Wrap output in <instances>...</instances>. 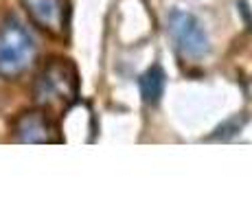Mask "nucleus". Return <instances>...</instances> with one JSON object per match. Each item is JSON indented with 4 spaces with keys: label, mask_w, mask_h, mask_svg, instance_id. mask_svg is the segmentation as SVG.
I'll return each instance as SVG.
<instances>
[{
    "label": "nucleus",
    "mask_w": 252,
    "mask_h": 219,
    "mask_svg": "<svg viewBox=\"0 0 252 219\" xmlns=\"http://www.w3.org/2000/svg\"><path fill=\"white\" fill-rule=\"evenodd\" d=\"M77 70L68 60H51L42 66L33 84V99L46 114H62L77 101Z\"/></svg>",
    "instance_id": "obj_1"
},
{
    "label": "nucleus",
    "mask_w": 252,
    "mask_h": 219,
    "mask_svg": "<svg viewBox=\"0 0 252 219\" xmlns=\"http://www.w3.org/2000/svg\"><path fill=\"white\" fill-rule=\"evenodd\" d=\"M35 60V44L16 18L0 22V77L16 79Z\"/></svg>",
    "instance_id": "obj_2"
},
{
    "label": "nucleus",
    "mask_w": 252,
    "mask_h": 219,
    "mask_svg": "<svg viewBox=\"0 0 252 219\" xmlns=\"http://www.w3.org/2000/svg\"><path fill=\"white\" fill-rule=\"evenodd\" d=\"M169 31L184 57H202L208 51V37L195 16L187 11H173L169 18Z\"/></svg>",
    "instance_id": "obj_3"
},
{
    "label": "nucleus",
    "mask_w": 252,
    "mask_h": 219,
    "mask_svg": "<svg viewBox=\"0 0 252 219\" xmlns=\"http://www.w3.org/2000/svg\"><path fill=\"white\" fill-rule=\"evenodd\" d=\"M13 138L18 143H31V145H44L57 143V127L51 121V114L44 110H29L20 114L13 123Z\"/></svg>",
    "instance_id": "obj_4"
},
{
    "label": "nucleus",
    "mask_w": 252,
    "mask_h": 219,
    "mask_svg": "<svg viewBox=\"0 0 252 219\" xmlns=\"http://www.w3.org/2000/svg\"><path fill=\"white\" fill-rule=\"evenodd\" d=\"M31 20L51 35H62L66 29V9L62 0H22Z\"/></svg>",
    "instance_id": "obj_5"
},
{
    "label": "nucleus",
    "mask_w": 252,
    "mask_h": 219,
    "mask_svg": "<svg viewBox=\"0 0 252 219\" xmlns=\"http://www.w3.org/2000/svg\"><path fill=\"white\" fill-rule=\"evenodd\" d=\"M164 84H167V77H164L162 68L154 66L140 77V94L147 103H158L164 92Z\"/></svg>",
    "instance_id": "obj_6"
}]
</instances>
